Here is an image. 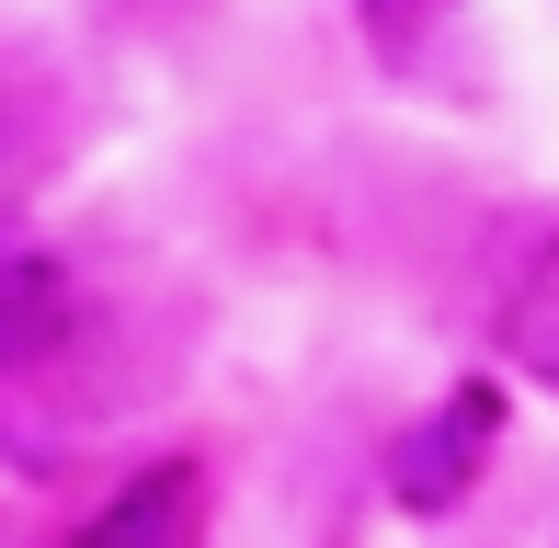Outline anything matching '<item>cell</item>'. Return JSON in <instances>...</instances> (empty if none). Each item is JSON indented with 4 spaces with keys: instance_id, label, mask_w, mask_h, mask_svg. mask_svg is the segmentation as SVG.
<instances>
[{
    "instance_id": "obj_2",
    "label": "cell",
    "mask_w": 559,
    "mask_h": 548,
    "mask_svg": "<svg viewBox=\"0 0 559 548\" xmlns=\"http://www.w3.org/2000/svg\"><path fill=\"white\" fill-rule=\"evenodd\" d=\"M491 355L514 366V378L559 389V229H548V240H525L514 274L491 286Z\"/></svg>"
},
{
    "instance_id": "obj_1",
    "label": "cell",
    "mask_w": 559,
    "mask_h": 548,
    "mask_svg": "<svg viewBox=\"0 0 559 548\" xmlns=\"http://www.w3.org/2000/svg\"><path fill=\"white\" fill-rule=\"evenodd\" d=\"M491 445H502V401L491 389H456L445 412H423L389 445V503L400 514H456L479 491V468H491Z\"/></svg>"
},
{
    "instance_id": "obj_4",
    "label": "cell",
    "mask_w": 559,
    "mask_h": 548,
    "mask_svg": "<svg viewBox=\"0 0 559 548\" xmlns=\"http://www.w3.org/2000/svg\"><path fill=\"white\" fill-rule=\"evenodd\" d=\"M423 12H445V0H354V23L389 69H423Z\"/></svg>"
},
{
    "instance_id": "obj_3",
    "label": "cell",
    "mask_w": 559,
    "mask_h": 548,
    "mask_svg": "<svg viewBox=\"0 0 559 548\" xmlns=\"http://www.w3.org/2000/svg\"><path fill=\"white\" fill-rule=\"evenodd\" d=\"M69 343V274L46 252H0V378L46 366Z\"/></svg>"
},
{
    "instance_id": "obj_5",
    "label": "cell",
    "mask_w": 559,
    "mask_h": 548,
    "mask_svg": "<svg viewBox=\"0 0 559 548\" xmlns=\"http://www.w3.org/2000/svg\"><path fill=\"white\" fill-rule=\"evenodd\" d=\"M171 514H183V491L148 480V491H126V503H104V526H171Z\"/></svg>"
}]
</instances>
